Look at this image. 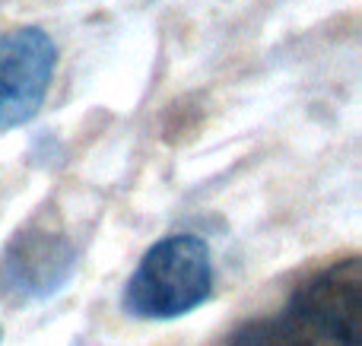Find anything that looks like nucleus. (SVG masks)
<instances>
[{
  "label": "nucleus",
  "mask_w": 362,
  "mask_h": 346,
  "mask_svg": "<svg viewBox=\"0 0 362 346\" xmlns=\"http://www.w3.org/2000/svg\"><path fill=\"white\" fill-rule=\"evenodd\" d=\"M229 346H362V261H334L293 290L280 311L232 330Z\"/></svg>",
  "instance_id": "obj_1"
},
{
  "label": "nucleus",
  "mask_w": 362,
  "mask_h": 346,
  "mask_svg": "<svg viewBox=\"0 0 362 346\" xmlns=\"http://www.w3.org/2000/svg\"><path fill=\"white\" fill-rule=\"evenodd\" d=\"M57 44L42 25L0 32V133L29 124L48 99Z\"/></svg>",
  "instance_id": "obj_3"
},
{
  "label": "nucleus",
  "mask_w": 362,
  "mask_h": 346,
  "mask_svg": "<svg viewBox=\"0 0 362 346\" xmlns=\"http://www.w3.org/2000/svg\"><path fill=\"white\" fill-rule=\"evenodd\" d=\"M216 270L204 239L175 232L146 248L127 277L121 309L140 321H175L197 311L213 296Z\"/></svg>",
  "instance_id": "obj_2"
},
{
  "label": "nucleus",
  "mask_w": 362,
  "mask_h": 346,
  "mask_svg": "<svg viewBox=\"0 0 362 346\" xmlns=\"http://www.w3.org/2000/svg\"><path fill=\"white\" fill-rule=\"evenodd\" d=\"M76 267V248L54 226L32 222L10 241L4 254V277L23 296L42 299L57 292Z\"/></svg>",
  "instance_id": "obj_4"
}]
</instances>
